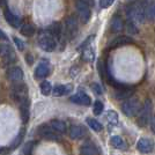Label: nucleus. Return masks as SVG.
I'll return each mask as SVG.
<instances>
[{"mask_svg": "<svg viewBox=\"0 0 155 155\" xmlns=\"http://www.w3.org/2000/svg\"><path fill=\"white\" fill-rule=\"evenodd\" d=\"M133 94V91L131 88H120L115 93V97L117 100H123V98H130Z\"/></svg>", "mask_w": 155, "mask_h": 155, "instance_id": "nucleus-24", "label": "nucleus"}, {"mask_svg": "<svg viewBox=\"0 0 155 155\" xmlns=\"http://www.w3.org/2000/svg\"><path fill=\"white\" fill-rule=\"evenodd\" d=\"M50 72V66H49V63L44 60L42 63H39L35 70V78L36 79H44V78L48 77Z\"/></svg>", "mask_w": 155, "mask_h": 155, "instance_id": "nucleus-13", "label": "nucleus"}, {"mask_svg": "<svg viewBox=\"0 0 155 155\" xmlns=\"http://www.w3.org/2000/svg\"><path fill=\"white\" fill-rule=\"evenodd\" d=\"M126 16L130 22L134 25H142L146 19V9L140 2H132L126 7Z\"/></svg>", "mask_w": 155, "mask_h": 155, "instance_id": "nucleus-1", "label": "nucleus"}, {"mask_svg": "<svg viewBox=\"0 0 155 155\" xmlns=\"http://www.w3.org/2000/svg\"><path fill=\"white\" fill-rule=\"evenodd\" d=\"M26 59H27V63H28V65H31L32 63H34V60H32V56H30V54H27Z\"/></svg>", "mask_w": 155, "mask_h": 155, "instance_id": "nucleus-40", "label": "nucleus"}, {"mask_svg": "<svg viewBox=\"0 0 155 155\" xmlns=\"http://www.w3.org/2000/svg\"><path fill=\"white\" fill-rule=\"evenodd\" d=\"M103 109H104V105L103 103L101 102V101H96L95 103H94V108H93V112H94V115H101L102 112H103Z\"/></svg>", "mask_w": 155, "mask_h": 155, "instance_id": "nucleus-32", "label": "nucleus"}, {"mask_svg": "<svg viewBox=\"0 0 155 155\" xmlns=\"http://www.w3.org/2000/svg\"><path fill=\"white\" fill-rule=\"evenodd\" d=\"M80 50L82 51V58H84V60H86V61H93L94 60L95 54H94V51H93L91 45L84 46V48L80 49Z\"/></svg>", "mask_w": 155, "mask_h": 155, "instance_id": "nucleus-26", "label": "nucleus"}, {"mask_svg": "<svg viewBox=\"0 0 155 155\" xmlns=\"http://www.w3.org/2000/svg\"><path fill=\"white\" fill-rule=\"evenodd\" d=\"M137 148L142 154H148L154 149V142L148 138H140L137 142Z\"/></svg>", "mask_w": 155, "mask_h": 155, "instance_id": "nucleus-8", "label": "nucleus"}, {"mask_svg": "<svg viewBox=\"0 0 155 155\" xmlns=\"http://www.w3.org/2000/svg\"><path fill=\"white\" fill-rule=\"evenodd\" d=\"M13 41H14V43L16 44V46H18V49H19L20 51H23V50H25V43H23L21 39L18 38V37H13Z\"/></svg>", "mask_w": 155, "mask_h": 155, "instance_id": "nucleus-35", "label": "nucleus"}, {"mask_svg": "<svg viewBox=\"0 0 155 155\" xmlns=\"http://www.w3.org/2000/svg\"><path fill=\"white\" fill-rule=\"evenodd\" d=\"M1 56L5 60L6 64H11V63H14L16 60V56L14 51L12 50L11 46H2V51H1Z\"/></svg>", "mask_w": 155, "mask_h": 155, "instance_id": "nucleus-18", "label": "nucleus"}, {"mask_svg": "<svg viewBox=\"0 0 155 155\" xmlns=\"http://www.w3.org/2000/svg\"><path fill=\"white\" fill-rule=\"evenodd\" d=\"M152 112H153V105L150 100H146L145 103L141 105L139 112L137 114V123L140 127H145L147 124L150 123L152 119Z\"/></svg>", "mask_w": 155, "mask_h": 155, "instance_id": "nucleus-2", "label": "nucleus"}, {"mask_svg": "<svg viewBox=\"0 0 155 155\" xmlns=\"http://www.w3.org/2000/svg\"><path fill=\"white\" fill-rule=\"evenodd\" d=\"M80 154L81 155H98V149L97 147L91 143V142H86L80 148Z\"/></svg>", "mask_w": 155, "mask_h": 155, "instance_id": "nucleus-19", "label": "nucleus"}, {"mask_svg": "<svg viewBox=\"0 0 155 155\" xmlns=\"http://www.w3.org/2000/svg\"><path fill=\"white\" fill-rule=\"evenodd\" d=\"M12 97L19 104L23 103L28 100V88L26 84H16L12 87Z\"/></svg>", "mask_w": 155, "mask_h": 155, "instance_id": "nucleus-5", "label": "nucleus"}, {"mask_svg": "<svg viewBox=\"0 0 155 155\" xmlns=\"http://www.w3.org/2000/svg\"><path fill=\"white\" fill-rule=\"evenodd\" d=\"M72 91H73V86L72 84H57V86L53 87L52 94H53V96L59 97L70 94Z\"/></svg>", "mask_w": 155, "mask_h": 155, "instance_id": "nucleus-14", "label": "nucleus"}, {"mask_svg": "<svg viewBox=\"0 0 155 155\" xmlns=\"http://www.w3.org/2000/svg\"><path fill=\"white\" fill-rule=\"evenodd\" d=\"M66 36L68 39H73L78 34V19L75 16H68L65 21Z\"/></svg>", "mask_w": 155, "mask_h": 155, "instance_id": "nucleus-7", "label": "nucleus"}, {"mask_svg": "<svg viewBox=\"0 0 155 155\" xmlns=\"http://www.w3.org/2000/svg\"><path fill=\"white\" fill-rule=\"evenodd\" d=\"M146 18L149 21H155V4H153L146 9Z\"/></svg>", "mask_w": 155, "mask_h": 155, "instance_id": "nucleus-33", "label": "nucleus"}, {"mask_svg": "<svg viewBox=\"0 0 155 155\" xmlns=\"http://www.w3.org/2000/svg\"><path fill=\"white\" fill-rule=\"evenodd\" d=\"M39 134L48 140H58L59 139V133H57L54 130L52 129L50 125H42L38 129Z\"/></svg>", "mask_w": 155, "mask_h": 155, "instance_id": "nucleus-9", "label": "nucleus"}, {"mask_svg": "<svg viewBox=\"0 0 155 155\" xmlns=\"http://www.w3.org/2000/svg\"><path fill=\"white\" fill-rule=\"evenodd\" d=\"M0 41H5V42H7V41H8V37H7V35L4 31H2L1 29H0Z\"/></svg>", "mask_w": 155, "mask_h": 155, "instance_id": "nucleus-39", "label": "nucleus"}, {"mask_svg": "<svg viewBox=\"0 0 155 155\" xmlns=\"http://www.w3.org/2000/svg\"><path fill=\"white\" fill-rule=\"evenodd\" d=\"M70 101L75 104H80V105H91V98L84 91H79L75 95L70 97Z\"/></svg>", "mask_w": 155, "mask_h": 155, "instance_id": "nucleus-11", "label": "nucleus"}, {"mask_svg": "<svg viewBox=\"0 0 155 155\" xmlns=\"http://www.w3.org/2000/svg\"><path fill=\"white\" fill-rule=\"evenodd\" d=\"M105 119L108 120V123L111 125H117L118 124V114L114 110H108L105 112Z\"/></svg>", "mask_w": 155, "mask_h": 155, "instance_id": "nucleus-27", "label": "nucleus"}, {"mask_svg": "<svg viewBox=\"0 0 155 155\" xmlns=\"http://www.w3.org/2000/svg\"><path fill=\"white\" fill-rule=\"evenodd\" d=\"M132 43V38H130L129 36H118L117 38L110 42L109 49H115V48H119V46L126 45V44H131Z\"/></svg>", "mask_w": 155, "mask_h": 155, "instance_id": "nucleus-17", "label": "nucleus"}, {"mask_svg": "<svg viewBox=\"0 0 155 155\" xmlns=\"http://www.w3.org/2000/svg\"><path fill=\"white\" fill-rule=\"evenodd\" d=\"M110 143L117 149H125L126 148V142L124 141V139L120 136H114L110 139Z\"/></svg>", "mask_w": 155, "mask_h": 155, "instance_id": "nucleus-22", "label": "nucleus"}, {"mask_svg": "<svg viewBox=\"0 0 155 155\" xmlns=\"http://www.w3.org/2000/svg\"><path fill=\"white\" fill-rule=\"evenodd\" d=\"M114 1H115V0H101L100 4H101V7H102V8H108V7H110L114 4Z\"/></svg>", "mask_w": 155, "mask_h": 155, "instance_id": "nucleus-36", "label": "nucleus"}, {"mask_svg": "<svg viewBox=\"0 0 155 155\" xmlns=\"http://www.w3.org/2000/svg\"><path fill=\"white\" fill-rule=\"evenodd\" d=\"M23 136H25V131L22 130V131L20 132L19 134H18V137L15 138V140H14V141L11 143V149H15V148H18V147H19L20 145H21V142H22Z\"/></svg>", "mask_w": 155, "mask_h": 155, "instance_id": "nucleus-31", "label": "nucleus"}, {"mask_svg": "<svg viewBox=\"0 0 155 155\" xmlns=\"http://www.w3.org/2000/svg\"><path fill=\"white\" fill-rule=\"evenodd\" d=\"M6 75H7V79H8L9 81L14 82V84L22 81V80H23V77H25L23 71H22L20 67H16V66L8 68Z\"/></svg>", "mask_w": 155, "mask_h": 155, "instance_id": "nucleus-10", "label": "nucleus"}, {"mask_svg": "<svg viewBox=\"0 0 155 155\" xmlns=\"http://www.w3.org/2000/svg\"><path fill=\"white\" fill-rule=\"evenodd\" d=\"M149 125H150V131L153 132L155 134V116L152 117V119H150V123H149Z\"/></svg>", "mask_w": 155, "mask_h": 155, "instance_id": "nucleus-38", "label": "nucleus"}, {"mask_svg": "<svg viewBox=\"0 0 155 155\" xmlns=\"http://www.w3.org/2000/svg\"><path fill=\"white\" fill-rule=\"evenodd\" d=\"M86 136V130L81 126V125H72L70 129V137L73 140H78L81 139Z\"/></svg>", "mask_w": 155, "mask_h": 155, "instance_id": "nucleus-16", "label": "nucleus"}, {"mask_svg": "<svg viewBox=\"0 0 155 155\" xmlns=\"http://www.w3.org/2000/svg\"><path fill=\"white\" fill-rule=\"evenodd\" d=\"M91 89H93V91H94L95 94H98V95L102 94V88L97 84H91Z\"/></svg>", "mask_w": 155, "mask_h": 155, "instance_id": "nucleus-37", "label": "nucleus"}, {"mask_svg": "<svg viewBox=\"0 0 155 155\" xmlns=\"http://www.w3.org/2000/svg\"><path fill=\"white\" fill-rule=\"evenodd\" d=\"M126 29H127V31L130 34H138V27L133 22H130L129 21L127 25H126Z\"/></svg>", "mask_w": 155, "mask_h": 155, "instance_id": "nucleus-34", "label": "nucleus"}, {"mask_svg": "<svg viewBox=\"0 0 155 155\" xmlns=\"http://www.w3.org/2000/svg\"><path fill=\"white\" fill-rule=\"evenodd\" d=\"M123 20L119 15H115L112 19H111V22H110V29L112 32H119L123 30Z\"/></svg>", "mask_w": 155, "mask_h": 155, "instance_id": "nucleus-21", "label": "nucleus"}, {"mask_svg": "<svg viewBox=\"0 0 155 155\" xmlns=\"http://www.w3.org/2000/svg\"><path fill=\"white\" fill-rule=\"evenodd\" d=\"M35 141H28L26 142L25 145H23V147H22V153L23 155H31L32 153V149L35 147Z\"/></svg>", "mask_w": 155, "mask_h": 155, "instance_id": "nucleus-30", "label": "nucleus"}, {"mask_svg": "<svg viewBox=\"0 0 155 155\" xmlns=\"http://www.w3.org/2000/svg\"><path fill=\"white\" fill-rule=\"evenodd\" d=\"M75 8L79 14V18L82 23H87L91 16V11L89 5L84 0H75Z\"/></svg>", "mask_w": 155, "mask_h": 155, "instance_id": "nucleus-6", "label": "nucleus"}, {"mask_svg": "<svg viewBox=\"0 0 155 155\" xmlns=\"http://www.w3.org/2000/svg\"><path fill=\"white\" fill-rule=\"evenodd\" d=\"M4 15H5V19H6V21L8 22L9 26H12L13 28H19V27H21V23H22L21 19H20L18 15H15L14 13H12V12L9 11V8H7V7L5 8Z\"/></svg>", "mask_w": 155, "mask_h": 155, "instance_id": "nucleus-12", "label": "nucleus"}, {"mask_svg": "<svg viewBox=\"0 0 155 155\" xmlns=\"http://www.w3.org/2000/svg\"><path fill=\"white\" fill-rule=\"evenodd\" d=\"M140 108H141V105L137 97H130L122 104V111L124 115H126L127 117H133L134 115H137Z\"/></svg>", "mask_w": 155, "mask_h": 155, "instance_id": "nucleus-3", "label": "nucleus"}, {"mask_svg": "<svg viewBox=\"0 0 155 155\" xmlns=\"http://www.w3.org/2000/svg\"><path fill=\"white\" fill-rule=\"evenodd\" d=\"M1 51H2V46L0 45V54H1Z\"/></svg>", "mask_w": 155, "mask_h": 155, "instance_id": "nucleus-41", "label": "nucleus"}, {"mask_svg": "<svg viewBox=\"0 0 155 155\" xmlns=\"http://www.w3.org/2000/svg\"><path fill=\"white\" fill-rule=\"evenodd\" d=\"M49 125H50L57 133H59V134H64V133H66V131H67L66 124H65L63 120H60V119H52Z\"/></svg>", "mask_w": 155, "mask_h": 155, "instance_id": "nucleus-20", "label": "nucleus"}, {"mask_svg": "<svg viewBox=\"0 0 155 155\" xmlns=\"http://www.w3.org/2000/svg\"><path fill=\"white\" fill-rule=\"evenodd\" d=\"M53 91V88H52L51 84L49 82V81H43L42 84H41V93L43 94V95H50L51 94V91Z\"/></svg>", "mask_w": 155, "mask_h": 155, "instance_id": "nucleus-29", "label": "nucleus"}, {"mask_svg": "<svg viewBox=\"0 0 155 155\" xmlns=\"http://www.w3.org/2000/svg\"><path fill=\"white\" fill-rule=\"evenodd\" d=\"M36 31V29H35V27L30 25V23H25V25H22V27L20 28V32H21V35H23V36H26V37H30L32 36L34 34Z\"/></svg>", "mask_w": 155, "mask_h": 155, "instance_id": "nucleus-25", "label": "nucleus"}, {"mask_svg": "<svg viewBox=\"0 0 155 155\" xmlns=\"http://www.w3.org/2000/svg\"><path fill=\"white\" fill-rule=\"evenodd\" d=\"M49 34L51 35L56 41H60L63 36V27L59 22H53L51 26L49 27Z\"/></svg>", "mask_w": 155, "mask_h": 155, "instance_id": "nucleus-15", "label": "nucleus"}, {"mask_svg": "<svg viewBox=\"0 0 155 155\" xmlns=\"http://www.w3.org/2000/svg\"><path fill=\"white\" fill-rule=\"evenodd\" d=\"M38 44L45 52H52L57 48V41L49 32H42L38 37Z\"/></svg>", "mask_w": 155, "mask_h": 155, "instance_id": "nucleus-4", "label": "nucleus"}, {"mask_svg": "<svg viewBox=\"0 0 155 155\" xmlns=\"http://www.w3.org/2000/svg\"><path fill=\"white\" fill-rule=\"evenodd\" d=\"M86 122L88 124V126H89L91 130H94L95 132H101V131L103 130L102 124L100 123L98 120H96V119H94V118H87Z\"/></svg>", "mask_w": 155, "mask_h": 155, "instance_id": "nucleus-28", "label": "nucleus"}, {"mask_svg": "<svg viewBox=\"0 0 155 155\" xmlns=\"http://www.w3.org/2000/svg\"><path fill=\"white\" fill-rule=\"evenodd\" d=\"M20 111H21V119L23 123H27L29 119V101H26L20 104Z\"/></svg>", "mask_w": 155, "mask_h": 155, "instance_id": "nucleus-23", "label": "nucleus"}]
</instances>
